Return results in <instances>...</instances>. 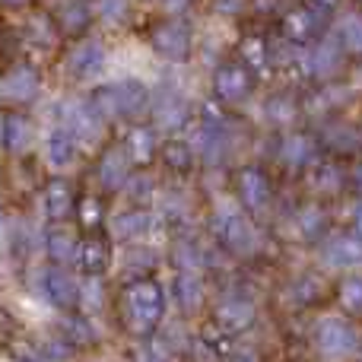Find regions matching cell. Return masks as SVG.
<instances>
[{
	"mask_svg": "<svg viewBox=\"0 0 362 362\" xmlns=\"http://www.w3.org/2000/svg\"><path fill=\"white\" fill-rule=\"evenodd\" d=\"M172 296H175V305L185 315H194L200 305H204V283L194 270H181V274L172 280Z\"/></svg>",
	"mask_w": 362,
	"mask_h": 362,
	"instance_id": "10",
	"label": "cell"
},
{
	"mask_svg": "<svg viewBox=\"0 0 362 362\" xmlns=\"http://www.w3.org/2000/svg\"><path fill=\"white\" fill-rule=\"evenodd\" d=\"M248 86H251V80L242 67H223L216 74V95L226 102L245 99V95H248Z\"/></svg>",
	"mask_w": 362,
	"mask_h": 362,
	"instance_id": "13",
	"label": "cell"
},
{
	"mask_svg": "<svg viewBox=\"0 0 362 362\" xmlns=\"http://www.w3.org/2000/svg\"><path fill=\"white\" fill-rule=\"evenodd\" d=\"M127 153H131V159H137V163H146V159L156 153V134L146 131V127H134L131 140H127Z\"/></svg>",
	"mask_w": 362,
	"mask_h": 362,
	"instance_id": "21",
	"label": "cell"
},
{
	"mask_svg": "<svg viewBox=\"0 0 362 362\" xmlns=\"http://www.w3.org/2000/svg\"><path fill=\"white\" fill-rule=\"evenodd\" d=\"M45 216L51 219V223H64V219L70 216V210H74V191H70L67 181H51V185H45Z\"/></svg>",
	"mask_w": 362,
	"mask_h": 362,
	"instance_id": "11",
	"label": "cell"
},
{
	"mask_svg": "<svg viewBox=\"0 0 362 362\" xmlns=\"http://www.w3.org/2000/svg\"><path fill=\"white\" fill-rule=\"evenodd\" d=\"M93 337H95V331H93V325H89L86 318H70V321H64V344H67V346L89 344Z\"/></svg>",
	"mask_w": 362,
	"mask_h": 362,
	"instance_id": "24",
	"label": "cell"
},
{
	"mask_svg": "<svg viewBox=\"0 0 362 362\" xmlns=\"http://www.w3.org/2000/svg\"><path fill=\"white\" fill-rule=\"evenodd\" d=\"M67 74L76 80H89V76H99L105 70V45L102 42H80L74 51L67 54Z\"/></svg>",
	"mask_w": 362,
	"mask_h": 362,
	"instance_id": "6",
	"label": "cell"
},
{
	"mask_svg": "<svg viewBox=\"0 0 362 362\" xmlns=\"http://www.w3.org/2000/svg\"><path fill=\"white\" fill-rule=\"evenodd\" d=\"M95 13H99V19L118 25V23H124L127 13H131V0H95Z\"/></svg>",
	"mask_w": 362,
	"mask_h": 362,
	"instance_id": "25",
	"label": "cell"
},
{
	"mask_svg": "<svg viewBox=\"0 0 362 362\" xmlns=\"http://www.w3.org/2000/svg\"><path fill=\"white\" fill-rule=\"evenodd\" d=\"M150 102V93H146L144 83L137 80H121V83H108V86H99L93 93V105L95 112L105 121L115 118H137L140 112Z\"/></svg>",
	"mask_w": 362,
	"mask_h": 362,
	"instance_id": "1",
	"label": "cell"
},
{
	"mask_svg": "<svg viewBox=\"0 0 362 362\" xmlns=\"http://www.w3.org/2000/svg\"><path fill=\"white\" fill-rule=\"evenodd\" d=\"M165 163H169L172 169H185V165L191 163V150H187L185 144H169L165 146Z\"/></svg>",
	"mask_w": 362,
	"mask_h": 362,
	"instance_id": "27",
	"label": "cell"
},
{
	"mask_svg": "<svg viewBox=\"0 0 362 362\" xmlns=\"http://www.w3.org/2000/svg\"><path fill=\"white\" fill-rule=\"evenodd\" d=\"M38 89H42V83H38L35 70L32 67H13V70H6L4 80H0V99L25 105V102H32L38 95Z\"/></svg>",
	"mask_w": 362,
	"mask_h": 362,
	"instance_id": "7",
	"label": "cell"
},
{
	"mask_svg": "<svg viewBox=\"0 0 362 362\" xmlns=\"http://www.w3.org/2000/svg\"><path fill=\"white\" fill-rule=\"evenodd\" d=\"M187 0H165V6H172V10H178V6H185Z\"/></svg>",
	"mask_w": 362,
	"mask_h": 362,
	"instance_id": "30",
	"label": "cell"
},
{
	"mask_svg": "<svg viewBox=\"0 0 362 362\" xmlns=\"http://www.w3.org/2000/svg\"><path fill=\"white\" fill-rule=\"evenodd\" d=\"M175 255L181 257V261H185V270H194V274H197V264H200V251L194 248V245H187V242H181L178 245V251Z\"/></svg>",
	"mask_w": 362,
	"mask_h": 362,
	"instance_id": "28",
	"label": "cell"
},
{
	"mask_svg": "<svg viewBox=\"0 0 362 362\" xmlns=\"http://www.w3.org/2000/svg\"><path fill=\"white\" fill-rule=\"evenodd\" d=\"M32 144V124L23 115H10L4 121V146L10 153H25Z\"/></svg>",
	"mask_w": 362,
	"mask_h": 362,
	"instance_id": "17",
	"label": "cell"
},
{
	"mask_svg": "<svg viewBox=\"0 0 362 362\" xmlns=\"http://www.w3.org/2000/svg\"><path fill=\"white\" fill-rule=\"evenodd\" d=\"M102 124H105V118H102L99 112H95L93 102H67L64 105V124L70 134L76 137V144H93V140L102 137Z\"/></svg>",
	"mask_w": 362,
	"mask_h": 362,
	"instance_id": "5",
	"label": "cell"
},
{
	"mask_svg": "<svg viewBox=\"0 0 362 362\" xmlns=\"http://www.w3.org/2000/svg\"><path fill=\"white\" fill-rule=\"evenodd\" d=\"M238 191H242V200L248 206H261L267 200V181L257 175V172H245L238 178Z\"/></svg>",
	"mask_w": 362,
	"mask_h": 362,
	"instance_id": "22",
	"label": "cell"
},
{
	"mask_svg": "<svg viewBox=\"0 0 362 362\" xmlns=\"http://www.w3.org/2000/svg\"><path fill=\"white\" fill-rule=\"evenodd\" d=\"M153 118L159 127H181L187 121V105L178 93H159L153 99Z\"/></svg>",
	"mask_w": 362,
	"mask_h": 362,
	"instance_id": "12",
	"label": "cell"
},
{
	"mask_svg": "<svg viewBox=\"0 0 362 362\" xmlns=\"http://www.w3.org/2000/svg\"><path fill=\"white\" fill-rule=\"evenodd\" d=\"M57 16H61V25L67 32H83L89 25V19H93V10L83 0H64Z\"/></svg>",
	"mask_w": 362,
	"mask_h": 362,
	"instance_id": "18",
	"label": "cell"
},
{
	"mask_svg": "<svg viewBox=\"0 0 362 362\" xmlns=\"http://www.w3.org/2000/svg\"><path fill=\"white\" fill-rule=\"evenodd\" d=\"M108 261H112V255H108V248L102 242H86L80 245V267L86 270V274H102V270L108 267Z\"/></svg>",
	"mask_w": 362,
	"mask_h": 362,
	"instance_id": "19",
	"label": "cell"
},
{
	"mask_svg": "<svg viewBox=\"0 0 362 362\" xmlns=\"http://www.w3.org/2000/svg\"><path fill=\"white\" fill-rule=\"evenodd\" d=\"M153 229V216L146 210H127L115 216V235L118 238H144Z\"/></svg>",
	"mask_w": 362,
	"mask_h": 362,
	"instance_id": "16",
	"label": "cell"
},
{
	"mask_svg": "<svg viewBox=\"0 0 362 362\" xmlns=\"http://www.w3.org/2000/svg\"><path fill=\"white\" fill-rule=\"evenodd\" d=\"M219 321H223L226 327H232V331H238V327H245L251 321V305L245 299L219 302Z\"/></svg>",
	"mask_w": 362,
	"mask_h": 362,
	"instance_id": "20",
	"label": "cell"
},
{
	"mask_svg": "<svg viewBox=\"0 0 362 362\" xmlns=\"http://www.w3.org/2000/svg\"><path fill=\"white\" fill-rule=\"evenodd\" d=\"M127 165H131V153L127 146H108L102 153V163H99V181L102 187L108 191H121L127 185Z\"/></svg>",
	"mask_w": 362,
	"mask_h": 362,
	"instance_id": "8",
	"label": "cell"
},
{
	"mask_svg": "<svg viewBox=\"0 0 362 362\" xmlns=\"http://www.w3.org/2000/svg\"><path fill=\"white\" fill-rule=\"evenodd\" d=\"M219 238H223L226 248L232 251H248V242H251V232H248V223H242V216H235V213H226L223 219H219Z\"/></svg>",
	"mask_w": 362,
	"mask_h": 362,
	"instance_id": "15",
	"label": "cell"
},
{
	"mask_svg": "<svg viewBox=\"0 0 362 362\" xmlns=\"http://www.w3.org/2000/svg\"><path fill=\"white\" fill-rule=\"evenodd\" d=\"M150 45L165 61H185L187 51H191V29L181 19H165V23H159L153 29Z\"/></svg>",
	"mask_w": 362,
	"mask_h": 362,
	"instance_id": "4",
	"label": "cell"
},
{
	"mask_svg": "<svg viewBox=\"0 0 362 362\" xmlns=\"http://www.w3.org/2000/svg\"><path fill=\"white\" fill-rule=\"evenodd\" d=\"M80 299H83V305H86V312H99V308L105 305V289H102V283L95 280V276H89L80 286Z\"/></svg>",
	"mask_w": 362,
	"mask_h": 362,
	"instance_id": "26",
	"label": "cell"
},
{
	"mask_svg": "<svg viewBox=\"0 0 362 362\" xmlns=\"http://www.w3.org/2000/svg\"><path fill=\"white\" fill-rule=\"evenodd\" d=\"M350 340H353L350 331L344 325H337V321H327L321 327V346H325V353H344L350 346Z\"/></svg>",
	"mask_w": 362,
	"mask_h": 362,
	"instance_id": "23",
	"label": "cell"
},
{
	"mask_svg": "<svg viewBox=\"0 0 362 362\" xmlns=\"http://www.w3.org/2000/svg\"><path fill=\"white\" fill-rule=\"evenodd\" d=\"M124 305H127V321L137 334H150L153 327L163 321V312H165V296L159 289L156 280H134L131 286L124 289Z\"/></svg>",
	"mask_w": 362,
	"mask_h": 362,
	"instance_id": "2",
	"label": "cell"
},
{
	"mask_svg": "<svg viewBox=\"0 0 362 362\" xmlns=\"http://www.w3.org/2000/svg\"><path fill=\"white\" fill-rule=\"evenodd\" d=\"M45 159L51 169H70L76 159V137L67 127H54L45 140Z\"/></svg>",
	"mask_w": 362,
	"mask_h": 362,
	"instance_id": "9",
	"label": "cell"
},
{
	"mask_svg": "<svg viewBox=\"0 0 362 362\" xmlns=\"http://www.w3.org/2000/svg\"><path fill=\"white\" fill-rule=\"evenodd\" d=\"M35 289L42 299H48L51 305H57V308H70V305H76V299H80V283H76L70 274H64L61 267L38 270Z\"/></svg>",
	"mask_w": 362,
	"mask_h": 362,
	"instance_id": "3",
	"label": "cell"
},
{
	"mask_svg": "<svg viewBox=\"0 0 362 362\" xmlns=\"http://www.w3.org/2000/svg\"><path fill=\"white\" fill-rule=\"evenodd\" d=\"M0 4H4V6H10V10H19V6H25V4H29V0H0Z\"/></svg>",
	"mask_w": 362,
	"mask_h": 362,
	"instance_id": "29",
	"label": "cell"
},
{
	"mask_svg": "<svg viewBox=\"0 0 362 362\" xmlns=\"http://www.w3.org/2000/svg\"><path fill=\"white\" fill-rule=\"evenodd\" d=\"M45 248H48V257L54 264H70L74 257H80V245L67 229H51L45 235Z\"/></svg>",
	"mask_w": 362,
	"mask_h": 362,
	"instance_id": "14",
	"label": "cell"
}]
</instances>
